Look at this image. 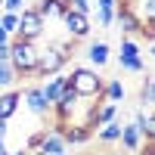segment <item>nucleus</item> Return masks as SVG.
<instances>
[{"label":"nucleus","mask_w":155,"mask_h":155,"mask_svg":"<svg viewBox=\"0 0 155 155\" xmlns=\"http://www.w3.org/2000/svg\"><path fill=\"white\" fill-rule=\"evenodd\" d=\"M37 56H41V50H37V41L9 37V62H12V68H16V74H19V81H25V78H34Z\"/></svg>","instance_id":"f257e3e1"},{"label":"nucleus","mask_w":155,"mask_h":155,"mask_svg":"<svg viewBox=\"0 0 155 155\" xmlns=\"http://www.w3.org/2000/svg\"><path fill=\"white\" fill-rule=\"evenodd\" d=\"M68 87L74 90L81 99H99L102 96V74L96 71V68H90V65H74L68 74Z\"/></svg>","instance_id":"f03ea898"},{"label":"nucleus","mask_w":155,"mask_h":155,"mask_svg":"<svg viewBox=\"0 0 155 155\" xmlns=\"http://www.w3.org/2000/svg\"><path fill=\"white\" fill-rule=\"evenodd\" d=\"M47 31V22L37 16V9L34 6H22L19 9V28L12 37H22V41H41Z\"/></svg>","instance_id":"7ed1b4c3"},{"label":"nucleus","mask_w":155,"mask_h":155,"mask_svg":"<svg viewBox=\"0 0 155 155\" xmlns=\"http://www.w3.org/2000/svg\"><path fill=\"white\" fill-rule=\"evenodd\" d=\"M118 65H121L124 71H137V74L146 71L143 50H140V44L134 41V34H124V37H121V47H118Z\"/></svg>","instance_id":"20e7f679"},{"label":"nucleus","mask_w":155,"mask_h":155,"mask_svg":"<svg viewBox=\"0 0 155 155\" xmlns=\"http://www.w3.org/2000/svg\"><path fill=\"white\" fill-rule=\"evenodd\" d=\"M65 65H68V59L62 56V53H56L53 47H47V50H41V56H37L34 78H50V74H59Z\"/></svg>","instance_id":"39448f33"},{"label":"nucleus","mask_w":155,"mask_h":155,"mask_svg":"<svg viewBox=\"0 0 155 155\" xmlns=\"http://www.w3.org/2000/svg\"><path fill=\"white\" fill-rule=\"evenodd\" d=\"M62 22H65V28H68V37H74V41H84V37H90V31H93L90 16L74 12V9H68V6H65V12H62Z\"/></svg>","instance_id":"423d86ee"},{"label":"nucleus","mask_w":155,"mask_h":155,"mask_svg":"<svg viewBox=\"0 0 155 155\" xmlns=\"http://www.w3.org/2000/svg\"><path fill=\"white\" fill-rule=\"evenodd\" d=\"M22 102L28 106V112L31 115H37V118H47L50 115V102H47V96H44V90H41V84H31V87H25L22 90Z\"/></svg>","instance_id":"0eeeda50"},{"label":"nucleus","mask_w":155,"mask_h":155,"mask_svg":"<svg viewBox=\"0 0 155 155\" xmlns=\"http://www.w3.org/2000/svg\"><path fill=\"white\" fill-rule=\"evenodd\" d=\"M53 127L62 134L65 146H84L93 140V127H87V124H53Z\"/></svg>","instance_id":"6e6552de"},{"label":"nucleus","mask_w":155,"mask_h":155,"mask_svg":"<svg viewBox=\"0 0 155 155\" xmlns=\"http://www.w3.org/2000/svg\"><path fill=\"white\" fill-rule=\"evenodd\" d=\"M115 22H118L121 34H140V19H137V12L127 6V3L115 6Z\"/></svg>","instance_id":"1a4fd4ad"},{"label":"nucleus","mask_w":155,"mask_h":155,"mask_svg":"<svg viewBox=\"0 0 155 155\" xmlns=\"http://www.w3.org/2000/svg\"><path fill=\"white\" fill-rule=\"evenodd\" d=\"M109 59H112V47H109L106 41H90V47H87V62H90V68H106Z\"/></svg>","instance_id":"9d476101"},{"label":"nucleus","mask_w":155,"mask_h":155,"mask_svg":"<svg viewBox=\"0 0 155 155\" xmlns=\"http://www.w3.org/2000/svg\"><path fill=\"white\" fill-rule=\"evenodd\" d=\"M68 87V78L65 74H50V78H44V84H41V90H44V96H47V102H50V106H53V102L62 96V90H65Z\"/></svg>","instance_id":"9b49d317"},{"label":"nucleus","mask_w":155,"mask_h":155,"mask_svg":"<svg viewBox=\"0 0 155 155\" xmlns=\"http://www.w3.org/2000/svg\"><path fill=\"white\" fill-rule=\"evenodd\" d=\"M118 143L124 146V152H137L140 146H143V134H140L137 121H127V124H121V137H118Z\"/></svg>","instance_id":"f8f14e48"},{"label":"nucleus","mask_w":155,"mask_h":155,"mask_svg":"<svg viewBox=\"0 0 155 155\" xmlns=\"http://www.w3.org/2000/svg\"><path fill=\"white\" fill-rule=\"evenodd\" d=\"M19 102H22V90H16V87L3 90V93H0V118L9 121L12 115L19 112Z\"/></svg>","instance_id":"ddd939ff"},{"label":"nucleus","mask_w":155,"mask_h":155,"mask_svg":"<svg viewBox=\"0 0 155 155\" xmlns=\"http://www.w3.org/2000/svg\"><path fill=\"white\" fill-rule=\"evenodd\" d=\"M65 140H62V134L56 130V127H50V130H44V140H41V152L44 155H59V152H65Z\"/></svg>","instance_id":"4468645a"},{"label":"nucleus","mask_w":155,"mask_h":155,"mask_svg":"<svg viewBox=\"0 0 155 155\" xmlns=\"http://www.w3.org/2000/svg\"><path fill=\"white\" fill-rule=\"evenodd\" d=\"M134 121L140 127V134H143V140H155V121H152V106H140Z\"/></svg>","instance_id":"2eb2a0df"},{"label":"nucleus","mask_w":155,"mask_h":155,"mask_svg":"<svg viewBox=\"0 0 155 155\" xmlns=\"http://www.w3.org/2000/svg\"><path fill=\"white\" fill-rule=\"evenodd\" d=\"M93 137L99 140L102 146H115V143H118V137H121V121L115 118V121H109V124H99L96 130H93Z\"/></svg>","instance_id":"dca6fc26"},{"label":"nucleus","mask_w":155,"mask_h":155,"mask_svg":"<svg viewBox=\"0 0 155 155\" xmlns=\"http://www.w3.org/2000/svg\"><path fill=\"white\" fill-rule=\"evenodd\" d=\"M37 16H41L44 22L47 19H62V12H65V3L62 0H37Z\"/></svg>","instance_id":"f3484780"},{"label":"nucleus","mask_w":155,"mask_h":155,"mask_svg":"<svg viewBox=\"0 0 155 155\" xmlns=\"http://www.w3.org/2000/svg\"><path fill=\"white\" fill-rule=\"evenodd\" d=\"M124 96H127V90H124V84H121V78H112V81L102 84V99H109V102H121Z\"/></svg>","instance_id":"a211bd4d"},{"label":"nucleus","mask_w":155,"mask_h":155,"mask_svg":"<svg viewBox=\"0 0 155 155\" xmlns=\"http://www.w3.org/2000/svg\"><path fill=\"white\" fill-rule=\"evenodd\" d=\"M16 81H19V74H16V68H12V62L0 59V87L9 90V87H16Z\"/></svg>","instance_id":"6ab92c4d"},{"label":"nucleus","mask_w":155,"mask_h":155,"mask_svg":"<svg viewBox=\"0 0 155 155\" xmlns=\"http://www.w3.org/2000/svg\"><path fill=\"white\" fill-rule=\"evenodd\" d=\"M155 102V81L146 74L143 78V87H140V106H152Z\"/></svg>","instance_id":"aec40b11"},{"label":"nucleus","mask_w":155,"mask_h":155,"mask_svg":"<svg viewBox=\"0 0 155 155\" xmlns=\"http://www.w3.org/2000/svg\"><path fill=\"white\" fill-rule=\"evenodd\" d=\"M0 25H3V31L12 37V34H16V28H19V12H0Z\"/></svg>","instance_id":"412c9836"},{"label":"nucleus","mask_w":155,"mask_h":155,"mask_svg":"<svg viewBox=\"0 0 155 155\" xmlns=\"http://www.w3.org/2000/svg\"><path fill=\"white\" fill-rule=\"evenodd\" d=\"M96 22L102 25V28L115 25V6H96Z\"/></svg>","instance_id":"4be33fe9"},{"label":"nucleus","mask_w":155,"mask_h":155,"mask_svg":"<svg viewBox=\"0 0 155 155\" xmlns=\"http://www.w3.org/2000/svg\"><path fill=\"white\" fill-rule=\"evenodd\" d=\"M68 9H74V12H84V16H90V0H68Z\"/></svg>","instance_id":"5701e85b"},{"label":"nucleus","mask_w":155,"mask_h":155,"mask_svg":"<svg viewBox=\"0 0 155 155\" xmlns=\"http://www.w3.org/2000/svg\"><path fill=\"white\" fill-rule=\"evenodd\" d=\"M41 140H44V130H37V134H31L28 140H25V149H28V152H34V149H41Z\"/></svg>","instance_id":"b1692460"},{"label":"nucleus","mask_w":155,"mask_h":155,"mask_svg":"<svg viewBox=\"0 0 155 155\" xmlns=\"http://www.w3.org/2000/svg\"><path fill=\"white\" fill-rule=\"evenodd\" d=\"M25 6V0H3V3H0V9H6V12H19Z\"/></svg>","instance_id":"393cba45"},{"label":"nucleus","mask_w":155,"mask_h":155,"mask_svg":"<svg viewBox=\"0 0 155 155\" xmlns=\"http://www.w3.org/2000/svg\"><path fill=\"white\" fill-rule=\"evenodd\" d=\"M137 155H155V140H143V146L137 149Z\"/></svg>","instance_id":"a878e982"},{"label":"nucleus","mask_w":155,"mask_h":155,"mask_svg":"<svg viewBox=\"0 0 155 155\" xmlns=\"http://www.w3.org/2000/svg\"><path fill=\"white\" fill-rule=\"evenodd\" d=\"M3 155H28V149H25V146H22V149H6Z\"/></svg>","instance_id":"bb28decb"},{"label":"nucleus","mask_w":155,"mask_h":155,"mask_svg":"<svg viewBox=\"0 0 155 155\" xmlns=\"http://www.w3.org/2000/svg\"><path fill=\"white\" fill-rule=\"evenodd\" d=\"M0 44H9V34L3 31V25H0Z\"/></svg>","instance_id":"cd10ccee"},{"label":"nucleus","mask_w":155,"mask_h":155,"mask_svg":"<svg viewBox=\"0 0 155 155\" xmlns=\"http://www.w3.org/2000/svg\"><path fill=\"white\" fill-rule=\"evenodd\" d=\"M6 152V140H0V155H3Z\"/></svg>","instance_id":"c85d7f7f"},{"label":"nucleus","mask_w":155,"mask_h":155,"mask_svg":"<svg viewBox=\"0 0 155 155\" xmlns=\"http://www.w3.org/2000/svg\"><path fill=\"white\" fill-rule=\"evenodd\" d=\"M28 155H44V152H41V149H34V152H28Z\"/></svg>","instance_id":"c756f323"},{"label":"nucleus","mask_w":155,"mask_h":155,"mask_svg":"<svg viewBox=\"0 0 155 155\" xmlns=\"http://www.w3.org/2000/svg\"><path fill=\"white\" fill-rule=\"evenodd\" d=\"M106 155H121V152H106Z\"/></svg>","instance_id":"7c9ffc66"},{"label":"nucleus","mask_w":155,"mask_h":155,"mask_svg":"<svg viewBox=\"0 0 155 155\" xmlns=\"http://www.w3.org/2000/svg\"><path fill=\"white\" fill-rule=\"evenodd\" d=\"M62 3H65V6H68V0H62Z\"/></svg>","instance_id":"2f4dec72"},{"label":"nucleus","mask_w":155,"mask_h":155,"mask_svg":"<svg viewBox=\"0 0 155 155\" xmlns=\"http://www.w3.org/2000/svg\"><path fill=\"white\" fill-rule=\"evenodd\" d=\"M59 155H68V152H59Z\"/></svg>","instance_id":"473e14b6"},{"label":"nucleus","mask_w":155,"mask_h":155,"mask_svg":"<svg viewBox=\"0 0 155 155\" xmlns=\"http://www.w3.org/2000/svg\"><path fill=\"white\" fill-rule=\"evenodd\" d=\"M0 3H3V0H0Z\"/></svg>","instance_id":"72a5a7b5"}]
</instances>
